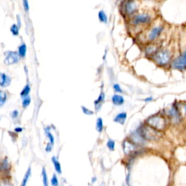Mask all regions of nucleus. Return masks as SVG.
I'll return each instance as SVG.
<instances>
[{
    "mask_svg": "<svg viewBox=\"0 0 186 186\" xmlns=\"http://www.w3.org/2000/svg\"><path fill=\"white\" fill-rule=\"evenodd\" d=\"M146 123L147 126L158 132L164 130L166 127V119L163 116H158V115L150 116V118H147Z\"/></svg>",
    "mask_w": 186,
    "mask_h": 186,
    "instance_id": "obj_1",
    "label": "nucleus"
},
{
    "mask_svg": "<svg viewBox=\"0 0 186 186\" xmlns=\"http://www.w3.org/2000/svg\"><path fill=\"white\" fill-rule=\"evenodd\" d=\"M170 54L169 52L166 49H160L156 52L154 55L153 56V60L155 63L161 66H164L167 65L168 62L170 60Z\"/></svg>",
    "mask_w": 186,
    "mask_h": 186,
    "instance_id": "obj_2",
    "label": "nucleus"
},
{
    "mask_svg": "<svg viewBox=\"0 0 186 186\" xmlns=\"http://www.w3.org/2000/svg\"><path fill=\"white\" fill-rule=\"evenodd\" d=\"M138 132L140 133L141 135L143 137L145 140H157L159 137V132L153 128L150 127L149 126H142L137 129Z\"/></svg>",
    "mask_w": 186,
    "mask_h": 186,
    "instance_id": "obj_3",
    "label": "nucleus"
},
{
    "mask_svg": "<svg viewBox=\"0 0 186 186\" xmlns=\"http://www.w3.org/2000/svg\"><path fill=\"white\" fill-rule=\"evenodd\" d=\"M173 68L177 70H183L186 69V51L182 55L179 56L174 59L171 63Z\"/></svg>",
    "mask_w": 186,
    "mask_h": 186,
    "instance_id": "obj_4",
    "label": "nucleus"
},
{
    "mask_svg": "<svg viewBox=\"0 0 186 186\" xmlns=\"http://www.w3.org/2000/svg\"><path fill=\"white\" fill-rule=\"evenodd\" d=\"M122 147L126 155H132L137 152V145L132 142L130 140H125L123 142Z\"/></svg>",
    "mask_w": 186,
    "mask_h": 186,
    "instance_id": "obj_5",
    "label": "nucleus"
},
{
    "mask_svg": "<svg viewBox=\"0 0 186 186\" xmlns=\"http://www.w3.org/2000/svg\"><path fill=\"white\" fill-rule=\"evenodd\" d=\"M4 63L6 65H13V64L17 63V62L19 61V54L18 53H17L16 52H14V51H7V52H5L4 53Z\"/></svg>",
    "mask_w": 186,
    "mask_h": 186,
    "instance_id": "obj_6",
    "label": "nucleus"
},
{
    "mask_svg": "<svg viewBox=\"0 0 186 186\" xmlns=\"http://www.w3.org/2000/svg\"><path fill=\"white\" fill-rule=\"evenodd\" d=\"M151 20V17L149 15L145 13L139 14L134 16L132 19V24L134 25H141V24H147Z\"/></svg>",
    "mask_w": 186,
    "mask_h": 186,
    "instance_id": "obj_7",
    "label": "nucleus"
},
{
    "mask_svg": "<svg viewBox=\"0 0 186 186\" xmlns=\"http://www.w3.org/2000/svg\"><path fill=\"white\" fill-rule=\"evenodd\" d=\"M163 28L162 26H157L153 28L151 31L149 32L148 34H147V40L150 41L155 40L156 38H158L160 36V34L163 31Z\"/></svg>",
    "mask_w": 186,
    "mask_h": 186,
    "instance_id": "obj_8",
    "label": "nucleus"
},
{
    "mask_svg": "<svg viewBox=\"0 0 186 186\" xmlns=\"http://www.w3.org/2000/svg\"><path fill=\"white\" fill-rule=\"evenodd\" d=\"M131 141L134 142L136 145L139 146V145H142L145 143V140L143 138L141 134L137 130L134 132L133 134H132V137H131Z\"/></svg>",
    "mask_w": 186,
    "mask_h": 186,
    "instance_id": "obj_9",
    "label": "nucleus"
},
{
    "mask_svg": "<svg viewBox=\"0 0 186 186\" xmlns=\"http://www.w3.org/2000/svg\"><path fill=\"white\" fill-rule=\"evenodd\" d=\"M137 6L134 1H129L125 3L124 11L127 15H132V14H134L137 11Z\"/></svg>",
    "mask_w": 186,
    "mask_h": 186,
    "instance_id": "obj_10",
    "label": "nucleus"
},
{
    "mask_svg": "<svg viewBox=\"0 0 186 186\" xmlns=\"http://www.w3.org/2000/svg\"><path fill=\"white\" fill-rule=\"evenodd\" d=\"M168 116L170 117L173 122H179L180 120V115L177 108L173 107L168 110Z\"/></svg>",
    "mask_w": 186,
    "mask_h": 186,
    "instance_id": "obj_11",
    "label": "nucleus"
},
{
    "mask_svg": "<svg viewBox=\"0 0 186 186\" xmlns=\"http://www.w3.org/2000/svg\"><path fill=\"white\" fill-rule=\"evenodd\" d=\"M11 78L4 73H0V86L1 87H7L10 84Z\"/></svg>",
    "mask_w": 186,
    "mask_h": 186,
    "instance_id": "obj_12",
    "label": "nucleus"
},
{
    "mask_svg": "<svg viewBox=\"0 0 186 186\" xmlns=\"http://www.w3.org/2000/svg\"><path fill=\"white\" fill-rule=\"evenodd\" d=\"M104 100H105V94H104L103 92H102L100 93V95H99L98 98L94 102V108H95L96 110H100L101 107H102V103H103Z\"/></svg>",
    "mask_w": 186,
    "mask_h": 186,
    "instance_id": "obj_13",
    "label": "nucleus"
},
{
    "mask_svg": "<svg viewBox=\"0 0 186 186\" xmlns=\"http://www.w3.org/2000/svg\"><path fill=\"white\" fill-rule=\"evenodd\" d=\"M126 117H127L126 113L122 112V113H118V114H117L116 116H115V118H113V121H114V122L118 123V124L123 125L124 124L125 121H126Z\"/></svg>",
    "mask_w": 186,
    "mask_h": 186,
    "instance_id": "obj_14",
    "label": "nucleus"
},
{
    "mask_svg": "<svg viewBox=\"0 0 186 186\" xmlns=\"http://www.w3.org/2000/svg\"><path fill=\"white\" fill-rule=\"evenodd\" d=\"M112 102L115 105H121L124 104V97L119 94H113L112 96Z\"/></svg>",
    "mask_w": 186,
    "mask_h": 186,
    "instance_id": "obj_15",
    "label": "nucleus"
},
{
    "mask_svg": "<svg viewBox=\"0 0 186 186\" xmlns=\"http://www.w3.org/2000/svg\"><path fill=\"white\" fill-rule=\"evenodd\" d=\"M158 51V47L157 46L154 45V44H150V45L147 46L145 49V53L147 54H151L152 56H153L156 53V52Z\"/></svg>",
    "mask_w": 186,
    "mask_h": 186,
    "instance_id": "obj_16",
    "label": "nucleus"
},
{
    "mask_svg": "<svg viewBox=\"0 0 186 186\" xmlns=\"http://www.w3.org/2000/svg\"><path fill=\"white\" fill-rule=\"evenodd\" d=\"M52 163H53L54 169H55L56 171H57L58 174H61L62 173L61 165H60V163L58 161V160L57 159V158H56V157H54V156L52 157Z\"/></svg>",
    "mask_w": 186,
    "mask_h": 186,
    "instance_id": "obj_17",
    "label": "nucleus"
},
{
    "mask_svg": "<svg viewBox=\"0 0 186 186\" xmlns=\"http://www.w3.org/2000/svg\"><path fill=\"white\" fill-rule=\"evenodd\" d=\"M31 167H29L28 169H27L26 172H25V175H24L23 181H22L21 186H26L28 179H29L30 176H31Z\"/></svg>",
    "mask_w": 186,
    "mask_h": 186,
    "instance_id": "obj_18",
    "label": "nucleus"
},
{
    "mask_svg": "<svg viewBox=\"0 0 186 186\" xmlns=\"http://www.w3.org/2000/svg\"><path fill=\"white\" fill-rule=\"evenodd\" d=\"M30 91H31V88H30L29 84H27L26 85L24 86L23 90H22L21 92H20V96L23 97V99L25 98V97H28V94H29Z\"/></svg>",
    "mask_w": 186,
    "mask_h": 186,
    "instance_id": "obj_19",
    "label": "nucleus"
},
{
    "mask_svg": "<svg viewBox=\"0 0 186 186\" xmlns=\"http://www.w3.org/2000/svg\"><path fill=\"white\" fill-rule=\"evenodd\" d=\"M26 45L25 44H21L20 45V46L18 47V54L20 57H24L25 56V54H26Z\"/></svg>",
    "mask_w": 186,
    "mask_h": 186,
    "instance_id": "obj_20",
    "label": "nucleus"
},
{
    "mask_svg": "<svg viewBox=\"0 0 186 186\" xmlns=\"http://www.w3.org/2000/svg\"><path fill=\"white\" fill-rule=\"evenodd\" d=\"M103 129V121L101 118H98L96 121V130L98 132H102Z\"/></svg>",
    "mask_w": 186,
    "mask_h": 186,
    "instance_id": "obj_21",
    "label": "nucleus"
},
{
    "mask_svg": "<svg viewBox=\"0 0 186 186\" xmlns=\"http://www.w3.org/2000/svg\"><path fill=\"white\" fill-rule=\"evenodd\" d=\"M98 17L100 22H102V23H106L108 22V17H107L106 14L105 13V12L103 10H100L98 12Z\"/></svg>",
    "mask_w": 186,
    "mask_h": 186,
    "instance_id": "obj_22",
    "label": "nucleus"
},
{
    "mask_svg": "<svg viewBox=\"0 0 186 186\" xmlns=\"http://www.w3.org/2000/svg\"><path fill=\"white\" fill-rule=\"evenodd\" d=\"M44 131H45L46 135L47 136V137L49 140V143H50L51 145H53L54 142V136L52 135V133L50 132V129H49L48 127L45 128V129H44Z\"/></svg>",
    "mask_w": 186,
    "mask_h": 186,
    "instance_id": "obj_23",
    "label": "nucleus"
},
{
    "mask_svg": "<svg viewBox=\"0 0 186 186\" xmlns=\"http://www.w3.org/2000/svg\"><path fill=\"white\" fill-rule=\"evenodd\" d=\"M42 182H43V185L44 186H49V183H48V177L47 174H46V171L45 168H42Z\"/></svg>",
    "mask_w": 186,
    "mask_h": 186,
    "instance_id": "obj_24",
    "label": "nucleus"
},
{
    "mask_svg": "<svg viewBox=\"0 0 186 186\" xmlns=\"http://www.w3.org/2000/svg\"><path fill=\"white\" fill-rule=\"evenodd\" d=\"M7 100V94L3 91L0 90V107L2 106Z\"/></svg>",
    "mask_w": 186,
    "mask_h": 186,
    "instance_id": "obj_25",
    "label": "nucleus"
},
{
    "mask_svg": "<svg viewBox=\"0 0 186 186\" xmlns=\"http://www.w3.org/2000/svg\"><path fill=\"white\" fill-rule=\"evenodd\" d=\"M31 103V97L29 96L25 97L23 99V102H22V105H23V108H26L28 105Z\"/></svg>",
    "mask_w": 186,
    "mask_h": 186,
    "instance_id": "obj_26",
    "label": "nucleus"
},
{
    "mask_svg": "<svg viewBox=\"0 0 186 186\" xmlns=\"http://www.w3.org/2000/svg\"><path fill=\"white\" fill-rule=\"evenodd\" d=\"M10 31L15 36H17L19 34V27L16 24H13L10 28Z\"/></svg>",
    "mask_w": 186,
    "mask_h": 186,
    "instance_id": "obj_27",
    "label": "nucleus"
},
{
    "mask_svg": "<svg viewBox=\"0 0 186 186\" xmlns=\"http://www.w3.org/2000/svg\"><path fill=\"white\" fill-rule=\"evenodd\" d=\"M107 147H108V149L111 151L114 150L115 149V141L111 139H109L107 142Z\"/></svg>",
    "mask_w": 186,
    "mask_h": 186,
    "instance_id": "obj_28",
    "label": "nucleus"
},
{
    "mask_svg": "<svg viewBox=\"0 0 186 186\" xmlns=\"http://www.w3.org/2000/svg\"><path fill=\"white\" fill-rule=\"evenodd\" d=\"M51 184L52 186H58L59 185V182L58 179H57V176L55 175V174H53L52 179H51Z\"/></svg>",
    "mask_w": 186,
    "mask_h": 186,
    "instance_id": "obj_29",
    "label": "nucleus"
},
{
    "mask_svg": "<svg viewBox=\"0 0 186 186\" xmlns=\"http://www.w3.org/2000/svg\"><path fill=\"white\" fill-rule=\"evenodd\" d=\"M81 110H82V112L84 113V114L88 115V116H90V115L94 114L93 111L90 110L89 109L86 108V107H84V106H81Z\"/></svg>",
    "mask_w": 186,
    "mask_h": 186,
    "instance_id": "obj_30",
    "label": "nucleus"
},
{
    "mask_svg": "<svg viewBox=\"0 0 186 186\" xmlns=\"http://www.w3.org/2000/svg\"><path fill=\"white\" fill-rule=\"evenodd\" d=\"M113 89H114V91L116 92H119V93L122 92V89H121V86H120L119 84H115L114 85H113Z\"/></svg>",
    "mask_w": 186,
    "mask_h": 186,
    "instance_id": "obj_31",
    "label": "nucleus"
},
{
    "mask_svg": "<svg viewBox=\"0 0 186 186\" xmlns=\"http://www.w3.org/2000/svg\"><path fill=\"white\" fill-rule=\"evenodd\" d=\"M23 7L24 9H25V12H28V9H29V6H28V2L27 1H23Z\"/></svg>",
    "mask_w": 186,
    "mask_h": 186,
    "instance_id": "obj_32",
    "label": "nucleus"
},
{
    "mask_svg": "<svg viewBox=\"0 0 186 186\" xmlns=\"http://www.w3.org/2000/svg\"><path fill=\"white\" fill-rule=\"evenodd\" d=\"M18 114H19V112L17 111V110H15L12 112V113H11V116H12V118H16L17 116H18Z\"/></svg>",
    "mask_w": 186,
    "mask_h": 186,
    "instance_id": "obj_33",
    "label": "nucleus"
},
{
    "mask_svg": "<svg viewBox=\"0 0 186 186\" xmlns=\"http://www.w3.org/2000/svg\"><path fill=\"white\" fill-rule=\"evenodd\" d=\"M52 145H51V144L49 142V143L46 145V147L45 148L46 151V152H50L51 150H52Z\"/></svg>",
    "mask_w": 186,
    "mask_h": 186,
    "instance_id": "obj_34",
    "label": "nucleus"
},
{
    "mask_svg": "<svg viewBox=\"0 0 186 186\" xmlns=\"http://www.w3.org/2000/svg\"><path fill=\"white\" fill-rule=\"evenodd\" d=\"M17 26L20 28V27L21 26V20H20V16H19L18 15H17Z\"/></svg>",
    "mask_w": 186,
    "mask_h": 186,
    "instance_id": "obj_35",
    "label": "nucleus"
},
{
    "mask_svg": "<svg viewBox=\"0 0 186 186\" xmlns=\"http://www.w3.org/2000/svg\"><path fill=\"white\" fill-rule=\"evenodd\" d=\"M15 131L17 133H19V132H21L22 131H23V129H22L21 127H16L15 129Z\"/></svg>",
    "mask_w": 186,
    "mask_h": 186,
    "instance_id": "obj_36",
    "label": "nucleus"
},
{
    "mask_svg": "<svg viewBox=\"0 0 186 186\" xmlns=\"http://www.w3.org/2000/svg\"><path fill=\"white\" fill-rule=\"evenodd\" d=\"M153 100V97H147V98H145V100H144V101L145 102H150V101Z\"/></svg>",
    "mask_w": 186,
    "mask_h": 186,
    "instance_id": "obj_37",
    "label": "nucleus"
},
{
    "mask_svg": "<svg viewBox=\"0 0 186 186\" xmlns=\"http://www.w3.org/2000/svg\"><path fill=\"white\" fill-rule=\"evenodd\" d=\"M0 186H12V185L7 183H1V185H0Z\"/></svg>",
    "mask_w": 186,
    "mask_h": 186,
    "instance_id": "obj_38",
    "label": "nucleus"
},
{
    "mask_svg": "<svg viewBox=\"0 0 186 186\" xmlns=\"http://www.w3.org/2000/svg\"><path fill=\"white\" fill-rule=\"evenodd\" d=\"M97 180V179H96V177H94V178L92 179V182H95V181Z\"/></svg>",
    "mask_w": 186,
    "mask_h": 186,
    "instance_id": "obj_39",
    "label": "nucleus"
},
{
    "mask_svg": "<svg viewBox=\"0 0 186 186\" xmlns=\"http://www.w3.org/2000/svg\"><path fill=\"white\" fill-rule=\"evenodd\" d=\"M184 110H185V114H186V104H185V106H184Z\"/></svg>",
    "mask_w": 186,
    "mask_h": 186,
    "instance_id": "obj_40",
    "label": "nucleus"
}]
</instances>
